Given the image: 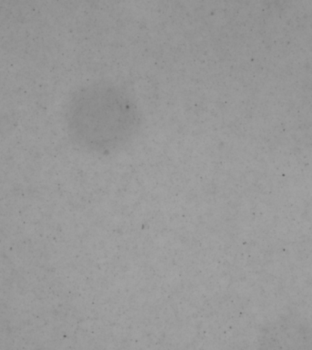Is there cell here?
<instances>
[{
    "mask_svg": "<svg viewBox=\"0 0 312 350\" xmlns=\"http://www.w3.org/2000/svg\"><path fill=\"white\" fill-rule=\"evenodd\" d=\"M65 120L71 139L82 149L111 153L133 139L141 113L122 88L95 82L73 93L66 107Z\"/></svg>",
    "mask_w": 312,
    "mask_h": 350,
    "instance_id": "1",
    "label": "cell"
}]
</instances>
